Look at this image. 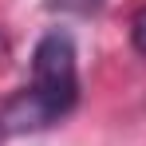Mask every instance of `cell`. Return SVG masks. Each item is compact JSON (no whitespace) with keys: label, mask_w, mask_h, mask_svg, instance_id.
<instances>
[{"label":"cell","mask_w":146,"mask_h":146,"mask_svg":"<svg viewBox=\"0 0 146 146\" xmlns=\"http://www.w3.org/2000/svg\"><path fill=\"white\" fill-rule=\"evenodd\" d=\"M32 103L40 107L44 122H59L63 115H71V107L79 103V63H75V44L67 32H48L36 51H32V87H24Z\"/></svg>","instance_id":"cell-1"},{"label":"cell","mask_w":146,"mask_h":146,"mask_svg":"<svg viewBox=\"0 0 146 146\" xmlns=\"http://www.w3.org/2000/svg\"><path fill=\"white\" fill-rule=\"evenodd\" d=\"M130 44H134V51L146 55V8H138L134 20H130Z\"/></svg>","instance_id":"cell-3"},{"label":"cell","mask_w":146,"mask_h":146,"mask_svg":"<svg viewBox=\"0 0 146 146\" xmlns=\"http://www.w3.org/2000/svg\"><path fill=\"white\" fill-rule=\"evenodd\" d=\"M103 4H107V0H48L51 12H75V16H91Z\"/></svg>","instance_id":"cell-2"}]
</instances>
